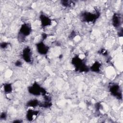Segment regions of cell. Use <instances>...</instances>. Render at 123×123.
<instances>
[{"instance_id": "3", "label": "cell", "mask_w": 123, "mask_h": 123, "mask_svg": "<svg viewBox=\"0 0 123 123\" xmlns=\"http://www.w3.org/2000/svg\"><path fill=\"white\" fill-rule=\"evenodd\" d=\"M72 63L75 67L77 71L80 72H87L88 71V68L84 64L82 60L78 57H75L73 58L72 60Z\"/></svg>"}, {"instance_id": "2", "label": "cell", "mask_w": 123, "mask_h": 123, "mask_svg": "<svg viewBox=\"0 0 123 123\" xmlns=\"http://www.w3.org/2000/svg\"><path fill=\"white\" fill-rule=\"evenodd\" d=\"M28 91L31 94L35 96H39L40 94L45 96L46 93V90L36 82L28 87Z\"/></svg>"}, {"instance_id": "7", "label": "cell", "mask_w": 123, "mask_h": 123, "mask_svg": "<svg viewBox=\"0 0 123 123\" xmlns=\"http://www.w3.org/2000/svg\"><path fill=\"white\" fill-rule=\"evenodd\" d=\"M38 52L41 55H45L49 51V47L45 45L43 42H40L36 45Z\"/></svg>"}, {"instance_id": "6", "label": "cell", "mask_w": 123, "mask_h": 123, "mask_svg": "<svg viewBox=\"0 0 123 123\" xmlns=\"http://www.w3.org/2000/svg\"><path fill=\"white\" fill-rule=\"evenodd\" d=\"M22 56L23 59L26 62L29 63L32 60V52L31 49L29 47L25 48L22 51Z\"/></svg>"}, {"instance_id": "1", "label": "cell", "mask_w": 123, "mask_h": 123, "mask_svg": "<svg viewBox=\"0 0 123 123\" xmlns=\"http://www.w3.org/2000/svg\"><path fill=\"white\" fill-rule=\"evenodd\" d=\"M31 31V26L26 23H24L19 30L18 39L21 41H24L25 37L28 36Z\"/></svg>"}, {"instance_id": "16", "label": "cell", "mask_w": 123, "mask_h": 123, "mask_svg": "<svg viewBox=\"0 0 123 123\" xmlns=\"http://www.w3.org/2000/svg\"><path fill=\"white\" fill-rule=\"evenodd\" d=\"M22 62H21L20 61H17L15 62V66H18V67L21 66L22 65Z\"/></svg>"}, {"instance_id": "9", "label": "cell", "mask_w": 123, "mask_h": 123, "mask_svg": "<svg viewBox=\"0 0 123 123\" xmlns=\"http://www.w3.org/2000/svg\"><path fill=\"white\" fill-rule=\"evenodd\" d=\"M40 19L42 26L43 27H46L49 25L51 23V19L45 15L41 14L40 16Z\"/></svg>"}, {"instance_id": "13", "label": "cell", "mask_w": 123, "mask_h": 123, "mask_svg": "<svg viewBox=\"0 0 123 123\" xmlns=\"http://www.w3.org/2000/svg\"><path fill=\"white\" fill-rule=\"evenodd\" d=\"M40 103L39 101H38L37 99H33L31 100H30L27 103L26 105L28 107H35L38 105H39Z\"/></svg>"}, {"instance_id": "12", "label": "cell", "mask_w": 123, "mask_h": 123, "mask_svg": "<svg viewBox=\"0 0 123 123\" xmlns=\"http://www.w3.org/2000/svg\"><path fill=\"white\" fill-rule=\"evenodd\" d=\"M3 90L5 93L9 94L12 92V86L11 84L6 83L3 85Z\"/></svg>"}, {"instance_id": "17", "label": "cell", "mask_w": 123, "mask_h": 123, "mask_svg": "<svg viewBox=\"0 0 123 123\" xmlns=\"http://www.w3.org/2000/svg\"><path fill=\"white\" fill-rule=\"evenodd\" d=\"M21 122H22V121H19V120H16V121H13V123H21Z\"/></svg>"}, {"instance_id": "5", "label": "cell", "mask_w": 123, "mask_h": 123, "mask_svg": "<svg viewBox=\"0 0 123 123\" xmlns=\"http://www.w3.org/2000/svg\"><path fill=\"white\" fill-rule=\"evenodd\" d=\"M109 90L112 96L116 97L119 99L122 98V91L121 90L120 86L118 85L114 84L111 85L109 88Z\"/></svg>"}, {"instance_id": "15", "label": "cell", "mask_w": 123, "mask_h": 123, "mask_svg": "<svg viewBox=\"0 0 123 123\" xmlns=\"http://www.w3.org/2000/svg\"><path fill=\"white\" fill-rule=\"evenodd\" d=\"M6 117H7V115H6V113L5 112H3L1 113V115H0V119L1 120L5 119L6 118Z\"/></svg>"}, {"instance_id": "14", "label": "cell", "mask_w": 123, "mask_h": 123, "mask_svg": "<svg viewBox=\"0 0 123 123\" xmlns=\"http://www.w3.org/2000/svg\"><path fill=\"white\" fill-rule=\"evenodd\" d=\"M8 43H7V42H2V43H1V44H0V47L1 48H2V49H5V48H6L7 46H8Z\"/></svg>"}, {"instance_id": "10", "label": "cell", "mask_w": 123, "mask_h": 123, "mask_svg": "<svg viewBox=\"0 0 123 123\" xmlns=\"http://www.w3.org/2000/svg\"><path fill=\"white\" fill-rule=\"evenodd\" d=\"M38 114V111H35L30 109L27 111V113H26V119L28 121H31L34 119L35 116L37 115Z\"/></svg>"}, {"instance_id": "8", "label": "cell", "mask_w": 123, "mask_h": 123, "mask_svg": "<svg viewBox=\"0 0 123 123\" xmlns=\"http://www.w3.org/2000/svg\"><path fill=\"white\" fill-rule=\"evenodd\" d=\"M112 23L113 25L115 27H119L122 24V19L120 14L115 13L112 18Z\"/></svg>"}, {"instance_id": "4", "label": "cell", "mask_w": 123, "mask_h": 123, "mask_svg": "<svg viewBox=\"0 0 123 123\" xmlns=\"http://www.w3.org/2000/svg\"><path fill=\"white\" fill-rule=\"evenodd\" d=\"M99 13L97 12L96 13H92L89 12H85L82 13L81 16L82 20L86 22H94L97 18L99 17Z\"/></svg>"}, {"instance_id": "11", "label": "cell", "mask_w": 123, "mask_h": 123, "mask_svg": "<svg viewBox=\"0 0 123 123\" xmlns=\"http://www.w3.org/2000/svg\"><path fill=\"white\" fill-rule=\"evenodd\" d=\"M100 68V63L98 62H96L90 67V70L94 72H98Z\"/></svg>"}]
</instances>
